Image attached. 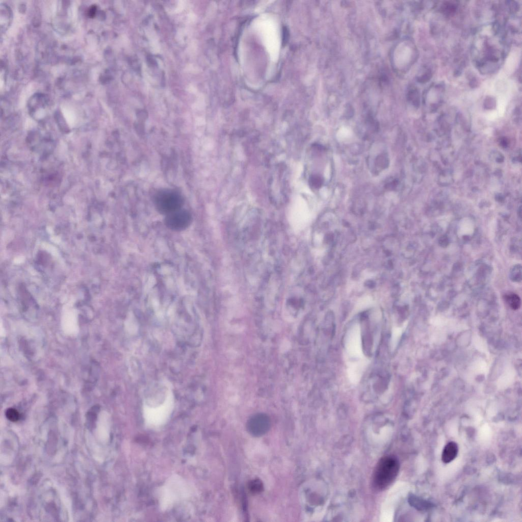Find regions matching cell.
Instances as JSON below:
<instances>
[{
    "mask_svg": "<svg viewBox=\"0 0 522 522\" xmlns=\"http://www.w3.org/2000/svg\"><path fill=\"white\" fill-rule=\"evenodd\" d=\"M254 27L271 59L276 62L279 56L280 46L279 31L277 21L272 16L263 14L255 20Z\"/></svg>",
    "mask_w": 522,
    "mask_h": 522,
    "instance_id": "1",
    "label": "cell"
},
{
    "mask_svg": "<svg viewBox=\"0 0 522 522\" xmlns=\"http://www.w3.org/2000/svg\"><path fill=\"white\" fill-rule=\"evenodd\" d=\"M191 490L181 477L174 475L169 477L159 490L160 506L166 510L175 503L190 496Z\"/></svg>",
    "mask_w": 522,
    "mask_h": 522,
    "instance_id": "2",
    "label": "cell"
},
{
    "mask_svg": "<svg viewBox=\"0 0 522 522\" xmlns=\"http://www.w3.org/2000/svg\"><path fill=\"white\" fill-rule=\"evenodd\" d=\"M398 459L393 455L382 458L377 463L373 475V484L377 490H383L396 479L399 470Z\"/></svg>",
    "mask_w": 522,
    "mask_h": 522,
    "instance_id": "3",
    "label": "cell"
},
{
    "mask_svg": "<svg viewBox=\"0 0 522 522\" xmlns=\"http://www.w3.org/2000/svg\"><path fill=\"white\" fill-rule=\"evenodd\" d=\"M174 400L172 393L163 402L154 405H144V418L149 427L156 428L165 424L173 409Z\"/></svg>",
    "mask_w": 522,
    "mask_h": 522,
    "instance_id": "4",
    "label": "cell"
},
{
    "mask_svg": "<svg viewBox=\"0 0 522 522\" xmlns=\"http://www.w3.org/2000/svg\"><path fill=\"white\" fill-rule=\"evenodd\" d=\"M345 346L347 352L352 359H356L357 365L360 367V359L362 358L360 328L357 325L352 326L347 332Z\"/></svg>",
    "mask_w": 522,
    "mask_h": 522,
    "instance_id": "5",
    "label": "cell"
},
{
    "mask_svg": "<svg viewBox=\"0 0 522 522\" xmlns=\"http://www.w3.org/2000/svg\"><path fill=\"white\" fill-rule=\"evenodd\" d=\"M191 217L185 210H178L167 215L165 219L166 226L174 231H181L190 224Z\"/></svg>",
    "mask_w": 522,
    "mask_h": 522,
    "instance_id": "6",
    "label": "cell"
},
{
    "mask_svg": "<svg viewBox=\"0 0 522 522\" xmlns=\"http://www.w3.org/2000/svg\"><path fill=\"white\" fill-rule=\"evenodd\" d=\"M181 204L180 198L173 193L160 196L156 201L158 210L163 214H169L179 209Z\"/></svg>",
    "mask_w": 522,
    "mask_h": 522,
    "instance_id": "7",
    "label": "cell"
},
{
    "mask_svg": "<svg viewBox=\"0 0 522 522\" xmlns=\"http://www.w3.org/2000/svg\"><path fill=\"white\" fill-rule=\"evenodd\" d=\"M270 423L268 418L265 415H256L251 419L248 422L247 428L248 432L254 436H260L269 430Z\"/></svg>",
    "mask_w": 522,
    "mask_h": 522,
    "instance_id": "8",
    "label": "cell"
},
{
    "mask_svg": "<svg viewBox=\"0 0 522 522\" xmlns=\"http://www.w3.org/2000/svg\"><path fill=\"white\" fill-rule=\"evenodd\" d=\"M458 452V447L456 442L454 441L448 442L444 447L442 453V462L445 463L451 462L456 457Z\"/></svg>",
    "mask_w": 522,
    "mask_h": 522,
    "instance_id": "9",
    "label": "cell"
},
{
    "mask_svg": "<svg viewBox=\"0 0 522 522\" xmlns=\"http://www.w3.org/2000/svg\"><path fill=\"white\" fill-rule=\"evenodd\" d=\"M408 501L412 506L419 510L426 509L431 506L426 501H425L424 500L414 495L410 496Z\"/></svg>",
    "mask_w": 522,
    "mask_h": 522,
    "instance_id": "10",
    "label": "cell"
},
{
    "mask_svg": "<svg viewBox=\"0 0 522 522\" xmlns=\"http://www.w3.org/2000/svg\"><path fill=\"white\" fill-rule=\"evenodd\" d=\"M505 299L507 303L513 309H517L519 308L521 301L519 296L516 294H511L506 295Z\"/></svg>",
    "mask_w": 522,
    "mask_h": 522,
    "instance_id": "11",
    "label": "cell"
},
{
    "mask_svg": "<svg viewBox=\"0 0 522 522\" xmlns=\"http://www.w3.org/2000/svg\"><path fill=\"white\" fill-rule=\"evenodd\" d=\"M248 488L252 493H258L263 489V485L260 480L254 479L249 483Z\"/></svg>",
    "mask_w": 522,
    "mask_h": 522,
    "instance_id": "12",
    "label": "cell"
},
{
    "mask_svg": "<svg viewBox=\"0 0 522 522\" xmlns=\"http://www.w3.org/2000/svg\"><path fill=\"white\" fill-rule=\"evenodd\" d=\"M7 418L12 422H16L19 420V414L17 410L14 408H8L6 411Z\"/></svg>",
    "mask_w": 522,
    "mask_h": 522,
    "instance_id": "13",
    "label": "cell"
},
{
    "mask_svg": "<svg viewBox=\"0 0 522 522\" xmlns=\"http://www.w3.org/2000/svg\"><path fill=\"white\" fill-rule=\"evenodd\" d=\"M310 182L312 186L315 188H319L322 184V179L321 177L318 175H314L310 177Z\"/></svg>",
    "mask_w": 522,
    "mask_h": 522,
    "instance_id": "14",
    "label": "cell"
},
{
    "mask_svg": "<svg viewBox=\"0 0 522 522\" xmlns=\"http://www.w3.org/2000/svg\"><path fill=\"white\" fill-rule=\"evenodd\" d=\"M377 162L378 163V166H380L381 167L383 166L385 167V165H387V161L386 160V158H383V156H381V157H379V159L377 160Z\"/></svg>",
    "mask_w": 522,
    "mask_h": 522,
    "instance_id": "15",
    "label": "cell"
}]
</instances>
